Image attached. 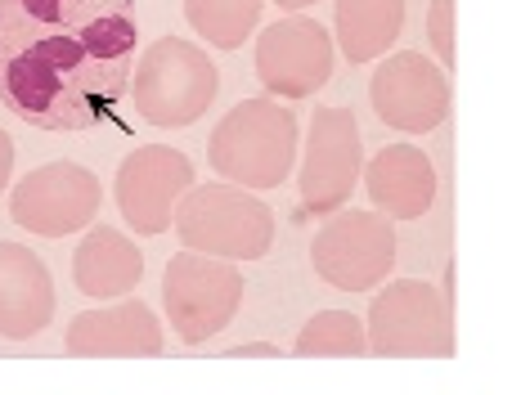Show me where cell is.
Listing matches in <instances>:
<instances>
[{"instance_id": "obj_9", "label": "cell", "mask_w": 512, "mask_h": 395, "mask_svg": "<svg viewBox=\"0 0 512 395\" xmlns=\"http://www.w3.org/2000/svg\"><path fill=\"white\" fill-rule=\"evenodd\" d=\"M104 185L95 171L77 162H45L32 167L9 194V216L41 238H68L72 229H86L99 216Z\"/></svg>"}, {"instance_id": "obj_18", "label": "cell", "mask_w": 512, "mask_h": 395, "mask_svg": "<svg viewBox=\"0 0 512 395\" xmlns=\"http://www.w3.org/2000/svg\"><path fill=\"white\" fill-rule=\"evenodd\" d=\"M265 0H185V18L207 45L216 50H239L261 23Z\"/></svg>"}, {"instance_id": "obj_22", "label": "cell", "mask_w": 512, "mask_h": 395, "mask_svg": "<svg viewBox=\"0 0 512 395\" xmlns=\"http://www.w3.org/2000/svg\"><path fill=\"white\" fill-rule=\"evenodd\" d=\"M9 176H14V140L0 131V189L9 185Z\"/></svg>"}, {"instance_id": "obj_12", "label": "cell", "mask_w": 512, "mask_h": 395, "mask_svg": "<svg viewBox=\"0 0 512 395\" xmlns=\"http://www.w3.org/2000/svg\"><path fill=\"white\" fill-rule=\"evenodd\" d=\"M369 99L391 131L427 135L450 117V77L427 54L400 50L382 59V68L373 72Z\"/></svg>"}, {"instance_id": "obj_1", "label": "cell", "mask_w": 512, "mask_h": 395, "mask_svg": "<svg viewBox=\"0 0 512 395\" xmlns=\"http://www.w3.org/2000/svg\"><path fill=\"white\" fill-rule=\"evenodd\" d=\"M135 54V0H0V104L36 131H126Z\"/></svg>"}, {"instance_id": "obj_3", "label": "cell", "mask_w": 512, "mask_h": 395, "mask_svg": "<svg viewBox=\"0 0 512 395\" xmlns=\"http://www.w3.org/2000/svg\"><path fill=\"white\" fill-rule=\"evenodd\" d=\"M171 229L180 234V247L225 261H261L274 243V211L256 198V189L230 185H189L176 202Z\"/></svg>"}, {"instance_id": "obj_13", "label": "cell", "mask_w": 512, "mask_h": 395, "mask_svg": "<svg viewBox=\"0 0 512 395\" xmlns=\"http://www.w3.org/2000/svg\"><path fill=\"white\" fill-rule=\"evenodd\" d=\"M72 360H104V355H158L162 351V324L153 310L135 297H117V306L104 310H81L72 315L68 333H63Z\"/></svg>"}, {"instance_id": "obj_2", "label": "cell", "mask_w": 512, "mask_h": 395, "mask_svg": "<svg viewBox=\"0 0 512 395\" xmlns=\"http://www.w3.org/2000/svg\"><path fill=\"white\" fill-rule=\"evenodd\" d=\"M297 113L288 99H243L216 122L207 162L243 189H279L297 167Z\"/></svg>"}, {"instance_id": "obj_6", "label": "cell", "mask_w": 512, "mask_h": 395, "mask_svg": "<svg viewBox=\"0 0 512 395\" xmlns=\"http://www.w3.org/2000/svg\"><path fill=\"white\" fill-rule=\"evenodd\" d=\"M162 306L185 346L212 342L243 306V274L234 261L207 252H180L162 270Z\"/></svg>"}, {"instance_id": "obj_10", "label": "cell", "mask_w": 512, "mask_h": 395, "mask_svg": "<svg viewBox=\"0 0 512 395\" xmlns=\"http://www.w3.org/2000/svg\"><path fill=\"white\" fill-rule=\"evenodd\" d=\"M256 77L274 99H306L333 77V36L306 14H288L256 36Z\"/></svg>"}, {"instance_id": "obj_23", "label": "cell", "mask_w": 512, "mask_h": 395, "mask_svg": "<svg viewBox=\"0 0 512 395\" xmlns=\"http://www.w3.org/2000/svg\"><path fill=\"white\" fill-rule=\"evenodd\" d=\"M270 5H279V9H283V14H297V9L315 5V0H270Z\"/></svg>"}, {"instance_id": "obj_7", "label": "cell", "mask_w": 512, "mask_h": 395, "mask_svg": "<svg viewBox=\"0 0 512 395\" xmlns=\"http://www.w3.org/2000/svg\"><path fill=\"white\" fill-rule=\"evenodd\" d=\"M310 265L337 292H369L396 270V225L373 211H333L310 243Z\"/></svg>"}, {"instance_id": "obj_11", "label": "cell", "mask_w": 512, "mask_h": 395, "mask_svg": "<svg viewBox=\"0 0 512 395\" xmlns=\"http://www.w3.org/2000/svg\"><path fill=\"white\" fill-rule=\"evenodd\" d=\"M194 185V162L167 144H144L117 167L113 198L135 234H167L180 194Z\"/></svg>"}, {"instance_id": "obj_16", "label": "cell", "mask_w": 512, "mask_h": 395, "mask_svg": "<svg viewBox=\"0 0 512 395\" xmlns=\"http://www.w3.org/2000/svg\"><path fill=\"white\" fill-rule=\"evenodd\" d=\"M72 279L95 301L131 297V288L144 279V252L117 229H90L72 256Z\"/></svg>"}, {"instance_id": "obj_14", "label": "cell", "mask_w": 512, "mask_h": 395, "mask_svg": "<svg viewBox=\"0 0 512 395\" xmlns=\"http://www.w3.org/2000/svg\"><path fill=\"white\" fill-rule=\"evenodd\" d=\"M54 319L50 265L23 243H0V337L23 342Z\"/></svg>"}, {"instance_id": "obj_17", "label": "cell", "mask_w": 512, "mask_h": 395, "mask_svg": "<svg viewBox=\"0 0 512 395\" xmlns=\"http://www.w3.org/2000/svg\"><path fill=\"white\" fill-rule=\"evenodd\" d=\"M405 32V0H337V45L351 63H369Z\"/></svg>"}, {"instance_id": "obj_15", "label": "cell", "mask_w": 512, "mask_h": 395, "mask_svg": "<svg viewBox=\"0 0 512 395\" xmlns=\"http://www.w3.org/2000/svg\"><path fill=\"white\" fill-rule=\"evenodd\" d=\"M364 189H369L373 207H378L382 216L418 220L432 211L436 167L414 144H387V149L373 153V162L364 167Z\"/></svg>"}, {"instance_id": "obj_8", "label": "cell", "mask_w": 512, "mask_h": 395, "mask_svg": "<svg viewBox=\"0 0 512 395\" xmlns=\"http://www.w3.org/2000/svg\"><path fill=\"white\" fill-rule=\"evenodd\" d=\"M364 171L360 122L351 108H315L301 158V211L306 216H333L355 194Z\"/></svg>"}, {"instance_id": "obj_5", "label": "cell", "mask_w": 512, "mask_h": 395, "mask_svg": "<svg viewBox=\"0 0 512 395\" xmlns=\"http://www.w3.org/2000/svg\"><path fill=\"white\" fill-rule=\"evenodd\" d=\"M369 351L396 360H450L454 315L441 288L423 279H396L369 306Z\"/></svg>"}, {"instance_id": "obj_20", "label": "cell", "mask_w": 512, "mask_h": 395, "mask_svg": "<svg viewBox=\"0 0 512 395\" xmlns=\"http://www.w3.org/2000/svg\"><path fill=\"white\" fill-rule=\"evenodd\" d=\"M427 36H432L441 68H454V0H432L427 5Z\"/></svg>"}, {"instance_id": "obj_19", "label": "cell", "mask_w": 512, "mask_h": 395, "mask_svg": "<svg viewBox=\"0 0 512 395\" xmlns=\"http://www.w3.org/2000/svg\"><path fill=\"white\" fill-rule=\"evenodd\" d=\"M292 351L297 355H364L369 351V333H364L360 315H351V310H319L297 333Z\"/></svg>"}, {"instance_id": "obj_4", "label": "cell", "mask_w": 512, "mask_h": 395, "mask_svg": "<svg viewBox=\"0 0 512 395\" xmlns=\"http://www.w3.org/2000/svg\"><path fill=\"white\" fill-rule=\"evenodd\" d=\"M216 90H221L216 63L207 59L203 45L180 41V36H158L144 50V63L131 77V95L140 117L149 126H162V131L194 126L212 108Z\"/></svg>"}, {"instance_id": "obj_21", "label": "cell", "mask_w": 512, "mask_h": 395, "mask_svg": "<svg viewBox=\"0 0 512 395\" xmlns=\"http://www.w3.org/2000/svg\"><path fill=\"white\" fill-rule=\"evenodd\" d=\"M279 346H270V342H243V346H230L225 351V360H279Z\"/></svg>"}]
</instances>
